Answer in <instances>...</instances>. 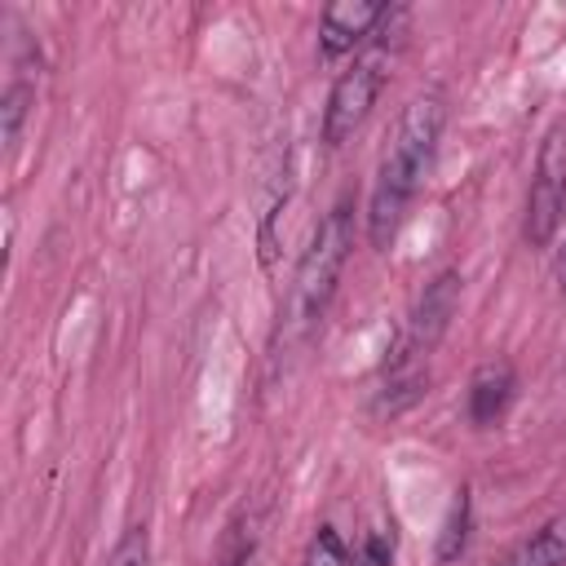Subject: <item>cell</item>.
Instances as JSON below:
<instances>
[{
  "label": "cell",
  "instance_id": "6da1fadb",
  "mask_svg": "<svg viewBox=\"0 0 566 566\" xmlns=\"http://www.w3.org/2000/svg\"><path fill=\"white\" fill-rule=\"evenodd\" d=\"M442 124H447V97L438 88L429 93H416L398 124H394V137L380 155V168H376V186H371V203H367V239L376 252H389L429 168H433V155H438V142H442Z\"/></svg>",
  "mask_w": 566,
  "mask_h": 566
},
{
  "label": "cell",
  "instance_id": "7a4b0ae2",
  "mask_svg": "<svg viewBox=\"0 0 566 566\" xmlns=\"http://www.w3.org/2000/svg\"><path fill=\"white\" fill-rule=\"evenodd\" d=\"M349 248H354V195H340L327 208V217L318 221L310 248L301 252V261L292 270V287H287V301L279 314V340L283 345H301L323 323V314L336 296L340 270L349 261Z\"/></svg>",
  "mask_w": 566,
  "mask_h": 566
},
{
  "label": "cell",
  "instance_id": "3957f363",
  "mask_svg": "<svg viewBox=\"0 0 566 566\" xmlns=\"http://www.w3.org/2000/svg\"><path fill=\"white\" fill-rule=\"evenodd\" d=\"M385 80H389V44L380 35H371V44L332 80V93L323 106V142L327 146H345L367 124Z\"/></svg>",
  "mask_w": 566,
  "mask_h": 566
},
{
  "label": "cell",
  "instance_id": "277c9868",
  "mask_svg": "<svg viewBox=\"0 0 566 566\" xmlns=\"http://www.w3.org/2000/svg\"><path fill=\"white\" fill-rule=\"evenodd\" d=\"M566 212V124H553L535 155V177L526 190L522 239L526 248H548Z\"/></svg>",
  "mask_w": 566,
  "mask_h": 566
},
{
  "label": "cell",
  "instance_id": "5b68a950",
  "mask_svg": "<svg viewBox=\"0 0 566 566\" xmlns=\"http://www.w3.org/2000/svg\"><path fill=\"white\" fill-rule=\"evenodd\" d=\"M389 4L380 0H336L323 9L318 18V53L323 57H345L358 44H367L376 35V27L385 22Z\"/></svg>",
  "mask_w": 566,
  "mask_h": 566
},
{
  "label": "cell",
  "instance_id": "8992f818",
  "mask_svg": "<svg viewBox=\"0 0 566 566\" xmlns=\"http://www.w3.org/2000/svg\"><path fill=\"white\" fill-rule=\"evenodd\" d=\"M513 398H517V371H513V363L509 358L482 363L473 371V380H469V424L473 429H495L509 416Z\"/></svg>",
  "mask_w": 566,
  "mask_h": 566
},
{
  "label": "cell",
  "instance_id": "52a82bcc",
  "mask_svg": "<svg viewBox=\"0 0 566 566\" xmlns=\"http://www.w3.org/2000/svg\"><path fill=\"white\" fill-rule=\"evenodd\" d=\"M35 75H40V53H31L27 62L13 57V71H9V84H4V97H0V133H4V146H13L22 137V124L35 106Z\"/></svg>",
  "mask_w": 566,
  "mask_h": 566
},
{
  "label": "cell",
  "instance_id": "ba28073f",
  "mask_svg": "<svg viewBox=\"0 0 566 566\" xmlns=\"http://www.w3.org/2000/svg\"><path fill=\"white\" fill-rule=\"evenodd\" d=\"M504 566H566V513L548 517L531 539H522Z\"/></svg>",
  "mask_w": 566,
  "mask_h": 566
},
{
  "label": "cell",
  "instance_id": "9c48e42d",
  "mask_svg": "<svg viewBox=\"0 0 566 566\" xmlns=\"http://www.w3.org/2000/svg\"><path fill=\"white\" fill-rule=\"evenodd\" d=\"M469 491L460 486L455 491V500H451V513H447V522H442V539H438V562H455L460 553H464V544H469Z\"/></svg>",
  "mask_w": 566,
  "mask_h": 566
},
{
  "label": "cell",
  "instance_id": "30bf717a",
  "mask_svg": "<svg viewBox=\"0 0 566 566\" xmlns=\"http://www.w3.org/2000/svg\"><path fill=\"white\" fill-rule=\"evenodd\" d=\"M301 566H349V548H345V539H340V531L332 522H323L310 535V544L301 553Z\"/></svg>",
  "mask_w": 566,
  "mask_h": 566
},
{
  "label": "cell",
  "instance_id": "8fae6325",
  "mask_svg": "<svg viewBox=\"0 0 566 566\" xmlns=\"http://www.w3.org/2000/svg\"><path fill=\"white\" fill-rule=\"evenodd\" d=\"M252 553H256V526H252V517H234L230 531H226V539H221V548H217V562L212 566H248Z\"/></svg>",
  "mask_w": 566,
  "mask_h": 566
},
{
  "label": "cell",
  "instance_id": "7c38bea8",
  "mask_svg": "<svg viewBox=\"0 0 566 566\" xmlns=\"http://www.w3.org/2000/svg\"><path fill=\"white\" fill-rule=\"evenodd\" d=\"M394 553H398L394 526H371L358 539V548L349 553V566H394Z\"/></svg>",
  "mask_w": 566,
  "mask_h": 566
},
{
  "label": "cell",
  "instance_id": "4fadbf2b",
  "mask_svg": "<svg viewBox=\"0 0 566 566\" xmlns=\"http://www.w3.org/2000/svg\"><path fill=\"white\" fill-rule=\"evenodd\" d=\"M106 566H150V531H146V522H133L115 539V548L106 553Z\"/></svg>",
  "mask_w": 566,
  "mask_h": 566
},
{
  "label": "cell",
  "instance_id": "5bb4252c",
  "mask_svg": "<svg viewBox=\"0 0 566 566\" xmlns=\"http://www.w3.org/2000/svg\"><path fill=\"white\" fill-rule=\"evenodd\" d=\"M553 279H557V292H566V243H562L557 256H553Z\"/></svg>",
  "mask_w": 566,
  "mask_h": 566
}]
</instances>
